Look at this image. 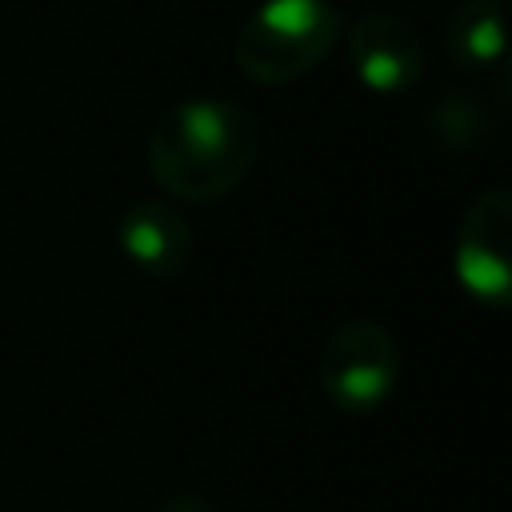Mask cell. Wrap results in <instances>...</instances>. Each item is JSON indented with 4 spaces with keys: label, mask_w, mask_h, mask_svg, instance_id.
Segmentation results:
<instances>
[{
    "label": "cell",
    "mask_w": 512,
    "mask_h": 512,
    "mask_svg": "<svg viewBox=\"0 0 512 512\" xmlns=\"http://www.w3.org/2000/svg\"><path fill=\"white\" fill-rule=\"evenodd\" d=\"M316 380L332 408L348 416H372L376 408L388 404L400 380L396 336L368 316L344 320L320 348Z\"/></svg>",
    "instance_id": "3"
},
{
    "label": "cell",
    "mask_w": 512,
    "mask_h": 512,
    "mask_svg": "<svg viewBox=\"0 0 512 512\" xmlns=\"http://www.w3.org/2000/svg\"><path fill=\"white\" fill-rule=\"evenodd\" d=\"M120 252L156 280H176L196 256L192 224L168 200H136L116 224Z\"/></svg>",
    "instance_id": "6"
},
{
    "label": "cell",
    "mask_w": 512,
    "mask_h": 512,
    "mask_svg": "<svg viewBox=\"0 0 512 512\" xmlns=\"http://www.w3.org/2000/svg\"><path fill=\"white\" fill-rule=\"evenodd\" d=\"M432 128H436V136H440L444 144H452V148H472V144H480V136L488 132V116H484L480 104H472V100H464V96H448V100H440V104L432 108Z\"/></svg>",
    "instance_id": "8"
},
{
    "label": "cell",
    "mask_w": 512,
    "mask_h": 512,
    "mask_svg": "<svg viewBox=\"0 0 512 512\" xmlns=\"http://www.w3.org/2000/svg\"><path fill=\"white\" fill-rule=\"evenodd\" d=\"M156 512H216L204 496H196V492H176V496H168Z\"/></svg>",
    "instance_id": "9"
},
{
    "label": "cell",
    "mask_w": 512,
    "mask_h": 512,
    "mask_svg": "<svg viewBox=\"0 0 512 512\" xmlns=\"http://www.w3.org/2000/svg\"><path fill=\"white\" fill-rule=\"evenodd\" d=\"M348 64L372 92H404L424 72V48L412 24L392 12H364L348 32Z\"/></svg>",
    "instance_id": "5"
},
{
    "label": "cell",
    "mask_w": 512,
    "mask_h": 512,
    "mask_svg": "<svg viewBox=\"0 0 512 512\" xmlns=\"http://www.w3.org/2000/svg\"><path fill=\"white\" fill-rule=\"evenodd\" d=\"M460 284L484 304H508L512 296V196L504 188L480 192L456 228L452 252Z\"/></svg>",
    "instance_id": "4"
},
{
    "label": "cell",
    "mask_w": 512,
    "mask_h": 512,
    "mask_svg": "<svg viewBox=\"0 0 512 512\" xmlns=\"http://www.w3.org/2000/svg\"><path fill=\"white\" fill-rule=\"evenodd\" d=\"M504 8L496 0H464L444 24V52L456 68L480 72L504 56Z\"/></svg>",
    "instance_id": "7"
},
{
    "label": "cell",
    "mask_w": 512,
    "mask_h": 512,
    "mask_svg": "<svg viewBox=\"0 0 512 512\" xmlns=\"http://www.w3.org/2000/svg\"><path fill=\"white\" fill-rule=\"evenodd\" d=\"M260 156L256 116L220 96H196L172 104L148 132V172L152 180L188 204H212L228 196Z\"/></svg>",
    "instance_id": "1"
},
{
    "label": "cell",
    "mask_w": 512,
    "mask_h": 512,
    "mask_svg": "<svg viewBox=\"0 0 512 512\" xmlns=\"http://www.w3.org/2000/svg\"><path fill=\"white\" fill-rule=\"evenodd\" d=\"M340 12L328 0H264L236 32V68L256 84L308 76L340 40Z\"/></svg>",
    "instance_id": "2"
}]
</instances>
